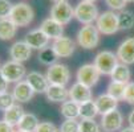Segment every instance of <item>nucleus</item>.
<instances>
[{
  "mask_svg": "<svg viewBox=\"0 0 134 132\" xmlns=\"http://www.w3.org/2000/svg\"><path fill=\"white\" fill-rule=\"evenodd\" d=\"M100 32L96 27V24H89V25H82L76 36V41L79 46L86 50L96 49L100 45Z\"/></svg>",
  "mask_w": 134,
  "mask_h": 132,
  "instance_id": "1",
  "label": "nucleus"
},
{
  "mask_svg": "<svg viewBox=\"0 0 134 132\" xmlns=\"http://www.w3.org/2000/svg\"><path fill=\"white\" fill-rule=\"evenodd\" d=\"M35 18V11L33 8L24 3V2H19L16 4H13L12 12L9 15V20L12 23L16 24V27H28Z\"/></svg>",
  "mask_w": 134,
  "mask_h": 132,
  "instance_id": "2",
  "label": "nucleus"
},
{
  "mask_svg": "<svg viewBox=\"0 0 134 132\" xmlns=\"http://www.w3.org/2000/svg\"><path fill=\"white\" fill-rule=\"evenodd\" d=\"M96 27H97L98 32L105 36H113L120 30L118 25V13L114 11H105L100 13L97 21H96Z\"/></svg>",
  "mask_w": 134,
  "mask_h": 132,
  "instance_id": "3",
  "label": "nucleus"
},
{
  "mask_svg": "<svg viewBox=\"0 0 134 132\" xmlns=\"http://www.w3.org/2000/svg\"><path fill=\"white\" fill-rule=\"evenodd\" d=\"M98 16H100V12L94 3L80 2L74 7V18L82 25H89V24L96 23Z\"/></svg>",
  "mask_w": 134,
  "mask_h": 132,
  "instance_id": "4",
  "label": "nucleus"
},
{
  "mask_svg": "<svg viewBox=\"0 0 134 132\" xmlns=\"http://www.w3.org/2000/svg\"><path fill=\"white\" fill-rule=\"evenodd\" d=\"M0 73L3 74V77L9 82V83H17L27 77V67L21 62H16V61H7L0 66Z\"/></svg>",
  "mask_w": 134,
  "mask_h": 132,
  "instance_id": "5",
  "label": "nucleus"
},
{
  "mask_svg": "<svg viewBox=\"0 0 134 132\" xmlns=\"http://www.w3.org/2000/svg\"><path fill=\"white\" fill-rule=\"evenodd\" d=\"M93 64L102 75H110L113 73V70L116 69V66L120 64V61H118L117 54H114L113 52L101 50L96 54Z\"/></svg>",
  "mask_w": 134,
  "mask_h": 132,
  "instance_id": "6",
  "label": "nucleus"
},
{
  "mask_svg": "<svg viewBox=\"0 0 134 132\" xmlns=\"http://www.w3.org/2000/svg\"><path fill=\"white\" fill-rule=\"evenodd\" d=\"M45 75L51 85L66 86L70 81V70L65 64L61 62H56L54 65L49 66Z\"/></svg>",
  "mask_w": 134,
  "mask_h": 132,
  "instance_id": "7",
  "label": "nucleus"
},
{
  "mask_svg": "<svg viewBox=\"0 0 134 132\" xmlns=\"http://www.w3.org/2000/svg\"><path fill=\"white\" fill-rule=\"evenodd\" d=\"M101 75L102 74L94 66V64H85L80 66L76 73V79H77L76 82H80L88 87H93L98 83Z\"/></svg>",
  "mask_w": 134,
  "mask_h": 132,
  "instance_id": "8",
  "label": "nucleus"
},
{
  "mask_svg": "<svg viewBox=\"0 0 134 132\" xmlns=\"http://www.w3.org/2000/svg\"><path fill=\"white\" fill-rule=\"evenodd\" d=\"M100 125L102 132H118L122 129L124 125V115L122 112L116 108L105 115H101Z\"/></svg>",
  "mask_w": 134,
  "mask_h": 132,
  "instance_id": "9",
  "label": "nucleus"
},
{
  "mask_svg": "<svg viewBox=\"0 0 134 132\" xmlns=\"http://www.w3.org/2000/svg\"><path fill=\"white\" fill-rule=\"evenodd\" d=\"M49 17H52L53 20L59 21L63 25H66L74 17V8L68 2L54 3L51 8V16Z\"/></svg>",
  "mask_w": 134,
  "mask_h": 132,
  "instance_id": "10",
  "label": "nucleus"
},
{
  "mask_svg": "<svg viewBox=\"0 0 134 132\" xmlns=\"http://www.w3.org/2000/svg\"><path fill=\"white\" fill-rule=\"evenodd\" d=\"M51 46L53 48L54 53L57 54L59 58H69L73 55V53L76 50V42L70 37H66V36H63L60 39L53 40Z\"/></svg>",
  "mask_w": 134,
  "mask_h": 132,
  "instance_id": "11",
  "label": "nucleus"
},
{
  "mask_svg": "<svg viewBox=\"0 0 134 132\" xmlns=\"http://www.w3.org/2000/svg\"><path fill=\"white\" fill-rule=\"evenodd\" d=\"M24 41L31 46V49L33 50H41L47 46H49V41L51 39L49 37L40 29V28H37V29H32L29 30L25 37H24Z\"/></svg>",
  "mask_w": 134,
  "mask_h": 132,
  "instance_id": "12",
  "label": "nucleus"
},
{
  "mask_svg": "<svg viewBox=\"0 0 134 132\" xmlns=\"http://www.w3.org/2000/svg\"><path fill=\"white\" fill-rule=\"evenodd\" d=\"M9 58L16 62L24 64L32 57V49L31 46L23 40V41H15L9 48Z\"/></svg>",
  "mask_w": 134,
  "mask_h": 132,
  "instance_id": "13",
  "label": "nucleus"
},
{
  "mask_svg": "<svg viewBox=\"0 0 134 132\" xmlns=\"http://www.w3.org/2000/svg\"><path fill=\"white\" fill-rule=\"evenodd\" d=\"M117 57L121 64L125 65H133L134 64V37H127L125 39L117 48Z\"/></svg>",
  "mask_w": 134,
  "mask_h": 132,
  "instance_id": "14",
  "label": "nucleus"
},
{
  "mask_svg": "<svg viewBox=\"0 0 134 132\" xmlns=\"http://www.w3.org/2000/svg\"><path fill=\"white\" fill-rule=\"evenodd\" d=\"M36 92L33 91V89L25 79L15 83V86L12 89V95L17 103H28L29 100H32Z\"/></svg>",
  "mask_w": 134,
  "mask_h": 132,
  "instance_id": "15",
  "label": "nucleus"
},
{
  "mask_svg": "<svg viewBox=\"0 0 134 132\" xmlns=\"http://www.w3.org/2000/svg\"><path fill=\"white\" fill-rule=\"evenodd\" d=\"M25 81L31 85L36 94H45L48 87L51 86L47 75H44L40 71H29L25 77Z\"/></svg>",
  "mask_w": 134,
  "mask_h": 132,
  "instance_id": "16",
  "label": "nucleus"
},
{
  "mask_svg": "<svg viewBox=\"0 0 134 132\" xmlns=\"http://www.w3.org/2000/svg\"><path fill=\"white\" fill-rule=\"evenodd\" d=\"M69 99L77 102V103H82V102L93 99L92 87H88L80 82H74L69 87Z\"/></svg>",
  "mask_w": 134,
  "mask_h": 132,
  "instance_id": "17",
  "label": "nucleus"
},
{
  "mask_svg": "<svg viewBox=\"0 0 134 132\" xmlns=\"http://www.w3.org/2000/svg\"><path fill=\"white\" fill-rule=\"evenodd\" d=\"M40 29L49 37L51 40H56V39H60L64 34V25L60 24L59 21L53 20L52 17L44 18L40 24Z\"/></svg>",
  "mask_w": 134,
  "mask_h": 132,
  "instance_id": "18",
  "label": "nucleus"
},
{
  "mask_svg": "<svg viewBox=\"0 0 134 132\" xmlns=\"http://www.w3.org/2000/svg\"><path fill=\"white\" fill-rule=\"evenodd\" d=\"M45 97L52 103H64L69 99V89L61 85H51L45 92Z\"/></svg>",
  "mask_w": 134,
  "mask_h": 132,
  "instance_id": "19",
  "label": "nucleus"
},
{
  "mask_svg": "<svg viewBox=\"0 0 134 132\" xmlns=\"http://www.w3.org/2000/svg\"><path fill=\"white\" fill-rule=\"evenodd\" d=\"M94 102H96V106H97L98 114H101V115H105L108 112L116 110L117 106H118V100L114 99L111 95H109L108 92L100 94V95L94 99Z\"/></svg>",
  "mask_w": 134,
  "mask_h": 132,
  "instance_id": "20",
  "label": "nucleus"
},
{
  "mask_svg": "<svg viewBox=\"0 0 134 132\" xmlns=\"http://www.w3.org/2000/svg\"><path fill=\"white\" fill-rule=\"evenodd\" d=\"M24 114H25V112H24V107L21 106V103H17V102H16L13 106H11L7 111L3 112V119H4L8 124L16 127L17 123L20 122V119L23 118Z\"/></svg>",
  "mask_w": 134,
  "mask_h": 132,
  "instance_id": "21",
  "label": "nucleus"
},
{
  "mask_svg": "<svg viewBox=\"0 0 134 132\" xmlns=\"http://www.w3.org/2000/svg\"><path fill=\"white\" fill-rule=\"evenodd\" d=\"M39 124H40V122L35 114H32V112H25L23 115V118L20 119V122L17 123L16 128L21 132H35Z\"/></svg>",
  "mask_w": 134,
  "mask_h": 132,
  "instance_id": "22",
  "label": "nucleus"
},
{
  "mask_svg": "<svg viewBox=\"0 0 134 132\" xmlns=\"http://www.w3.org/2000/svg\"><path fill=\"white\" fill-rule=\"evenodd\" d=\"M60 114L64 119H79L80 118V103L74 102L72 99L65 100L61 103Z\"/></svg>",
  "mask_w": 134,
  "mask_h": 132,
  "instance_id": "23",
  "label": "nucleus"
},
{
  "mask_svg": "<svg viewBox=\"0 0 134 132\" xmlns=\"http://www.w3.org/2000/svg\"><path fill=\"white\" fill-rule=\"evenodd\" d=\"M17 28L15 23H12L9 18H0V40L9 41L17 33Z\"/></svg>",
  "mask_w": 134,
  "mask_h": 132,
  "instance_id": "24",
  "label": "nucleus"
},
{
  "mask_svg": "<svg viewBox=\"0 0 134 132\" xmlns=\"http://www.w3.org/2000/svg\"><path fill=\"white\" fill-rule=\"evenodd\" d=\"M111 81H117V82H122V83H129L130 78H131V71L129 69L127 65L125 64H118L116 66V69L113 70V73L110 74Z\"/></svg>",
  "mask_w": 134,
  "mask_h": 132,
  "instance_id": "25",
  "label": "nucleus"
},
{
  "mask_svg": "<svg viewBox=\"0 0 134 132\" xmlns=\"http://www.w3.org/2000/svg\"><path fill=\"white\" fill-rule=\"evenodd\" d=\"M57 54L54 53L53 48L52 46H47L41 50H39V54H37V60H39V62L44 66H52L57 62Z\"/></svg>",
  "mask_w": 134,
  "mask_h": 132,
  "instance_id": "26",
  "label": "nucleus"
},
{
  "mask_svg": "<svg viewBox=\"0 0 134 132\" xmlns=\"http://www.w3.org/2000/svg\"><path fill=\"white\" fill-rule=\"evenodd\" d=\"M98 115V110L94 99L80 103V119H94Z\"/></svg>",
  "mask_w": 134,
  "mask_h": 132,
  "instance_id": "27",
  "label": "nucleus"
},
{
  "mask_svg": "<svg viewBox=\"0 0 134 132\" xmlns=\"http://www.w3.org/2000/svg\"><path fill=\"white\" fill-rule=\"evenodd\" d=\"M126 85L127 83H122V82H117V81H110L106 89V92L109 95H111L114 99L124 100V95H125V90H126Z\"/></svg>",
  "mask_w": 134,
  "mask_h": 132,
  "instance_id": "28",
  "label": "nucleus"
},
{
  "mask_svg": "<svg viewBox=\"0 0 134 132\" xmlns=\"http://www.w3.org/2000/svg\"><path fill=\"white\" fill-rule=\"evenodd\" d=\"M118 25L120 30H130L134 27V13L131 11H121L118 13Z\"/></svg>",
  "mask_w": 134,
  "mask_h": 132,
  "instance_id": "29",
  "label": "nucleus"
},
{
  "mask_svg": "<svg viewBox=\"0 0 134 132\" xmlns=\"http://www.w3.org/2000/svg\"><path fill=\"white\" fill-rule=\"evenodd\" d=\"M80 132H101V125L94 119H81Z\"/></svg>",
  "mask_w": 134,
  "mask_h": 132,
  "instance_id": "30",
  "label": "nucleus"
},
{
  "mask_svg": "<svg viewBox=\"0 0 134 132\" xmlns=\"http://www.w3.org/2000/svg\"><path fill=\"white\" fill-rule=\"evenodd\" d=\"M59 132H80V120L77 119H65L60 128Z\"/></svg>",
  "mask_w": 134,
  "mask_h": 132,
  "instance_id": "31",
  "label": "nucleus"
},
{
  "mask_svg": "<svg viewBox=\"0 0 134 132\" xmlns=\"http://www.w3.org/2000/svg\"><path fill=\"white\" fill-rule=\"evenodd\" d=\"M16 103L13 95H12V92H3V94H0V111H7L11 106H13Z\"/></svg>",
  "mask_w": 134,
  "mask_h": 132,
  "instance_id": "32",
  "label": "nucleus"
},
{
  "mask_svg": "<svg viewBox=\"0 0 134 132\" xmlns=\"http://www.w3.org/2000/svg\"><path fill=\"white\" fill-rule=\"evenodd\" d=\"M13 4L11 0H0V18H9Z\"/></svg>",
  "mask_w": 134,
  "mask_h": 132,
  "instance_id": "33",
  "label": "nucleus"
},
{
  "mask_svg": "<svg viewBox=\"0 0 134 132\" xmlns=\"http://www.w3.org/2000/svg\"><path fill=\"white\" fill-rule=\"evenodd\" d=\"M105 4L110 8V11H124L127 2L126 0H104Z\"/></svg>",
  "mask_w": 134,
  "mask_h": 132,
  "instance_id": "34",
  "label": "nucleus"
},
{
  "mask_svg": "<svg viewBox=\"0 0 134 132\" xmlns=\"http://www.w3.org/2000/svg\"><path fill=\"white\" fill-rule=\"evenodd\" d=\"M35 132H59V128L52 122H40Z\"/></svg>",
  "mask_w": 134,
  "mask_h": 132,
  "instance_id": "35",
  "label": "nucleus"
},
{
  "mask_svg": "<svg viewBox=\"0 0 134 132\" xmlns=\"http://www.w3.org/2000/svg\"><path fill=\"white\" fill-rule=\"evenodd\" d=\"M124 100L129 104L134 106V82H129L126 85V90H125V95H124Z\"/></svg>",
  "mask_w": 134,
  "mask_h": 132,
  "instance_id": "36",
  "label": "nucleus"
},
{
  "mask_svg": "<svg viewBox=\"0 0 134 132\" xmlns=\"http://www.w3.org/2000/svg\"><path fill=\"white\" fill-rule=\"evenodd\" d=\"M0 132H15L13 125L8 124L4 119H0Z\"/></svg>",
  "mask_w": 134,
  "mask_h": 132,
  "instance_id": "37",
  "label": "nucleus"
},
{
  "mask_svg": "<svg viewBox=\"0 0 134 132\" xmlns=\"http://www.w3.org/2000/svg\"><path fill=\"white\" fill-rule=\"evenodd\" d=\"M8 85H9V82L3 77V74L0 73V94L8 91Z\"/></svg>",
  "mask_w": 134,
  "mask_h": 132,
  "instance_id": "38",
  "label": "nucleus"
},
{
  "mask_svg": "<svg viewBox=\"0 0 134 132\" xmlns=\"http://www.w3.org/2000/svg\"><path fill=\"white\" fill-rule=\"evenodd\" d=\"M127 122H129V125H130V127H134V108L129 112V115H127Z\"/></svg>",
  "mask_w": 134,
  "mask_h": 132,
  "instance_id": "39",
  "label": "nucleus"
},
{
  "mask_svg": "<svg viewBox=\"0 0 134 132\" xmlns=\"http://www.w3.org/2000/svg\"><path fill=\"white\" fill-rule=\"evenodd\" d=\"M120 132H134V127H125V128H122Z\"/></svg>",
  "mask_w": 134,
  "mask_h": 132,
  "instance_id": "40",
  "label": "nucleus"
},
{
  "mask_svg": "<svg viewBox=\"0 0 134 132\" xmlns=\"http://www.w3.org/2000/svg\"><path fill=\"white\" fill-rule=\"evenodd\" d=\"M53 3H60V2H68V0H52Z\"/></svg>",
  "mask_w": 134,
  "mask_h": 132,
  "instance_id": "41",
  "label": "nucleus"
},
{
  "mask_svg": "<svg viewBox=\"0 0 134 132\" xmlns=\"http://www.w3.org/2000/svg\"><path fill=\"white\" fill-rule=\"evenodd\" d=\"M81 2H88V3H94V2H97V0H81Z\"/></svg>",
  "mask_w": 134,
  "mask_h": 132,
  "instance_id": "42",
  "label": "nucleus"
},
{
  "mask_svg": "<svg viewBox=\"0 0 134 132\" xmlns=\"http://www.w3.org/2000/svg\"><path fill=\"white\" fill-rule=\"evenodd\" d=\"M127 3H134V0H126Z\"/></svg>",
  "mask_w": 134,
  "mask_h": 132,
  "instance_id": "43",
  "label": "nucleus"
},
{
  "mask_svg": "<svg viewBox=\"0 0 134 132\" xmlns=\"http://www.w3.org/2000/svg\"><path fill=\"white\" fill-rule=\"evenodd\" d=\"M15 132H21V131H19V129H15Z\"/></svg>",
  "mask_w": 134,
  "mask_h": 132,
  "instance_id": "44",
  "label": "nucleus"
},
{
  "mask_svg": "<svg viewBox=\"0 0 134 132\" xmlns=\"http://www.w3.org/2000/svg\"><path fill=\"white\" fill-rule=\"evenodd\" d=\"M0 66H2V65H0Z\"/></svg>",
  "mask_w": 134,
  "mask_h": 132,
  "instance_id": "45",
  "label": "nucleus"
}]
</instances>
